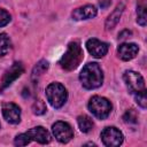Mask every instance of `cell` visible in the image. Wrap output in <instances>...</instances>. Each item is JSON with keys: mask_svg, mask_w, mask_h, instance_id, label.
Listing matches in <instances>:
<instances>
[{"mask_svg": "<svg viewBox=\"0 0 147 147\" xmlns=\"http://www.w3.org/2000/svg\"><path fill=\"white\" fill-rule=\"evenodd\" d=\"M79 80L86 90H94L102 85L103 72L101 67L96 62H90L85 64L79 74Z\"/></svg>", "mask_w": 147, "mask_h": 147, "instance_id": "cell-1", "label": "cell"}, {"mask_svg": "<svg viewBox=\"0 0 147 147\" xmlns=\"http://www.w3.org/2000/svg\"><path fill=\"white\" fill-rule=\"evenodd\" d=\"M83 57H84V53L80 42L78 40H74L69 42L67 52L60 59V65L67 71L75 70L83 61Z\"/></svg>", "mask_w": 147, "mask_h": 147, "instance_id": "cell-2", "label": "cell"}, {"mask_svg": "<svg viewBox=\"0 0 147 147\" xmlns=\"http://www.w3.org/2000/svg\"><path fill=\"white\" fill-rule=\"evenodd\" d=\"M46 98L53 108H61L68 99V92L61 83H51L46 87Z\"/></svg>", "mask_w": 147, "mask_h": 147, "instance_id": "cell-3", "label": "cell"}, {"mask_svg": "<svg viewBox=\"0 0 147 147\" xmlns=\"http://www.w3.org/2000/svg\"><path fill=\"white\" fill-rule=\"evenodd\" d=\"M90 111L99 119H105L111 111V103L108 99L99 95H94L88 101Z\"/></svg>", "mask_w": 147, "mask_h": 147, "instance_id": "cell-4", "label": "cell"}, {"mask_svg": "<svg viewBox=\"0 0 147 147\" xmlns=\"http://www.w3.org/2000/svg\"><path fill=\"white\" fill-rule=\"evenodd\" d=\"M123 79L125 82V85L129 90L130 93L132 94H137L145 88V80L142 78V76L133 70H126L123 75Z\"/></svg>", "mask_w": 147, "mask_h": 147, "instance_id": "cell-5", "label": "cell"}, {"mask_svg": "<svg viewBox=\"0 0 147 147\" xmlns=\"http://www.w3.org/2000/svg\"><path fill=\"white\" fill-rule=\"evenodd\" d=\"M100 138H101L103 145L108 146V147H117V146L122 145V142L124 140L123 133L115 126L105 127L100 134Z\"/></svg>", "mask_w": 147, "mask_h": 147, "instance_id": "cell-6", "label": "cell"}, {"mask_svg": "<svg viewBox=\"0 0 147 147\" xmlns=\"http://www.w3.org/2000/svg\"><path fill=\"white\" fill-rule=\"evenodd\" d=\"M52 132L55 139L61 144H67L74 138V130L67 122H55L52 125Z\"/></svg>", "mask_w": 147, "mask_h": 147, "instance_id": "cell-7", "label": "cell"}, {"mask_svg": "<svg viewBox=\"0 0 147 147\" xmlns=\"http://www.w3.org/2000/svg\"><path fill=\"white\" fill-rule=\"evenodd\" d=\"M23 71H24V67H23L22 62H14L10 65V68L7 69L2 76L1 84H0V92H2L8 86H10L13 84V82L16 80L23 74Z\"/></svg>", "mask_w": 147, "mask_h": 147, "instance_id": "cell-8", "label": "cell"}, {"mask_svg": "<svg viewBox=\"0 0 147 147\" xmlns=\"http://www.w3.org/2000/svg\"><path fill=\"white\" fill-rule=\"evenodd\" d=\"M2 116L10 124H18L21 122V108L13 102H5L2 105Z\"/></svg>", "mask_w": 147, "mask_h": 147, "instance_id": "cell-9", "label": "cell"}, {"mask_svg": "<svg viewBox=\"0 0 147 147\" xmlns=\"http://www.w3.org/2000/svg\"><path fill=\"white\" fill-rule=\"evenodd\" d=\"M86 48L88 51V53L96 57V59H100V57H103L107 52H108V44L105 42V41H101L96 38H91L86 41Z\"/></svg>", "mask_w": 147, "mask_h": 147, "instance_id": "cell-10", "label": "cell"}, {"mask_svg": "<svg viewBox=\"0 0 147 147\" xmlns=\"http://www.w3.org/2000/svg\"><path fill=\"white\" fill-rule=\"evenodd\" d=\"M98 14V9L93 5H85L82 7H78L74 9L71 13V17L75 21H83V20H90L95 17Z\"/></svg>", "mask_w": 147, "mask_h": 147, "instance_id": "cell-11", "label": "cell"}, {"mask_svg": "<svg viewBox=\"0 0 147 147\" xmlns=\"http://www.w3.org/2000/svg\"><path fill=\"white\" fill-rule=\"evenodd\" d=\"M139 52V47L134 42H123L118 46L117 53L121 60L123 61H130L137 56Z\"/></svg>", "mask_w": 147, "mask_h": 147, "instance_id": "cell-12", "label": "cell"}, {"mask_svg": "<svg viewBox=\"0 0 147 147\" xmlns=\"http://www.w3.org/2000/svg\"><path fill=\"white\" fill-rule=\"evenodd\" d=\"M26 133L29 134V137L31 138V140H34V141H37L39 144H42V145L48 144L52 140V137H51L49 132L45 127H42V126L32 127Z\"/></svg>", "mask_w": 147, "mask_h": 147, "instance_id": "cell-13", "label": "cell"}, {"mask_svg": "<svg viewBox=\"0 0 147 147\" xmlns=\"http://www.w3.org/2000/svg\"><path fill=\"white\" fill-rule=\"evenodd\" d=\"M124 7H125L124 2H121V3L110 13V15L107 17L106 23H105V26H106L107 30H113V29L116 26V24L119 22V18H121V16H122V13H123V10H124Z\"/></svg>", "mask_w": 147, "mask_h": 147, "instance_id": "cell-14", "label": "cell"}, {"mask_svg": "<svg viewBox=\"0 0 147 147\" xmlns=\"http://www.w3.org/2000/svg\"><path fill=\"white\" fill-rule=\"evenodd\" d=\"M48 67H49V64H48V62H47L46 60H40V61L33 67V69H32V74H31V79H32V82L37 83L38 79L40 78V76H41L45 71H47Z\"/></svg>", "mask_w": 147, "mask_h": 147, "instance_id": "cell-15", "label": "cell"}, {"mask_svg": "<svg viewBox=\"0 0 147 147\" xmlns=\"http://www.w3.org/2000/svg\"><path fill=\"white\" fill-rule=\"evenodd\" d=\"M77 123L79 126V130L84 133H88L93 129V121L87 115H80L77 117Z\"/></svg>", "mask_w": 147, "mask_h": 147, "instance_id": "cell-16", "label": "cell"}, {"mask_svg": "<svg viewBox=\"0 0 147 147\" xmlns=\"http://www.w3.org/2000/svg\"><path fill=\"white\" fill-rule=\"evenodd\" d=\"M11 49V40L8 34L0 32V57L5 56Z\"/></svg>", "mask_w": 147, "mask_h": 147, "instance_id": "cell-17", "label": "cell"}, {"mask_svg": "<svg viewBox=\"0 0 147 147\" xmlns=\"http://www.w3.org/2000/svg\"><path fill=\"white\" fill-rule=\"evenodd\" d=\"M137 22L141 26L146 25V2L145 0H139L137 5Z\"/></svg>", "mask_w": 147, "mask_h": 147, "instance_id": "cell-18", "label": "cell"}, {"mask_svg": "<svg viewBox=\"0 0 147 147\" xmlns=\"http://www.w3.org/2000/svg\"><path fill=\"white\" fill-rule=\"evenodd\" d=\"M123 119L126 124H137L138 123V115L134 109H127L123 115Z\"/></svg>", "mask_w": 147, "mask_h": 147, "instance_id": "cell-19", "label": "cell"}, {"mask_svg": "<svg viewBox=\"0 0 147 147\" xmlns=\"http://www.w3.org/2000/svg\"><path fill=\"white\" fill-rule=\"evenodd\" d=\"M30 142H31V138L29 137V134L26 132L17 134L15 137V139H14V145L15 146H26Z\"/></svg>", "mask_w": 147, "mask_h": 147, "instance_id": "cell-20", "label": "cell"}, {"mask_svg": "<svg viewBox=\"0 0 147 147\" xmlns=\"http://www.w3.org/2000/svg\"><path fill=\"white\" fill-rule=\"evenodd\" d=\"M46 105L44 101L41 100H37L33 105H32V111L34 115H42L46 113Z\"/></svg>", "mask_w": 147, "mask_h": 147, "instance_id": "cell-21", "label": "cell"}, {"mask_svg": "<svg viewBox=\"0 0 147 147\" xmlns=\"http://www.w3.org/2000/svg\"><path fill=\"white\" fill-rule=\"evenodd\" d=\"M134 98H136V101H137L138 106H139V107H141L142 109H145V108H146V106H147L146 90H144V91H141V92H139V93L134 94Z\"/></svg>", "mask_w": 147, "mask_h": 147, "instance_id": "cell-22", "label": "cell"}, {"mask_svg": "<svg viewBox=\"0 0 147 147\" xmlns=\"http://www.w3.org/2000/svg\"><path fill=\"white\" fill-rule=\"evenodd\" d=\"M10 21H11V16H10V14H9L6 9L0 8V28L6 26Z\"/></svg>", "mask_w": 147, "mask_h": 147, "instance_id": "cell-23", "label": "cell"}, {"mask_svg": "<svg viewBox=\"0 0 147 147\" xmlns=\"http://www.w3.org/2000/svg\"><path fill=\"white\" fill-rule=\"evenodd\" d=\"M131 34H132V32H131V31H129V30H124V31H122V32L118 34V39L123 40V39L127 38V37H129V36H131Z\"/></svg>", "mask_w": 147, "mask_h": 147, "instance_id": "cell-24", "label": "cell"}, {"mask_svg": "<svg viewBox=\"0 0 147 147\" xmlns=\"http://www.w3.org/2000/svg\"><path fill=\"white\" fill-rule=\"evenodd\" d=\"M111 3V0H100V7L101 8H107Z\"/></svg>", "mask_w": 147, "mask_h": 147, "instance_id": "cell-25", "label": "cell"}]
</instances>
